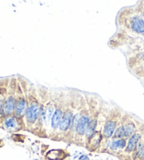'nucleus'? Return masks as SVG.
<instances>
[{"instance_id":"1","label":"nucleus","mask_w":144,"mask_h":160,"mask_svg":"<svg viewBox=\"0 0 144 160\" xmlns=\"http://www.w3.org/2000/svg\"><path fill=\"white\" fill-rule=\"evenodd\" d=\"M40 114L41 107L40 103L37 100H30L25 115L27 122L30 124L35 123L37 121Z\"/></svg>"},{"instance_id":"2","label":"nucleus","mask_w":144,"mask_h":160,"mask_svg":"<svg viewBox=\"0 0 144 160\" xmlns=\"http://www.w3.org/2000/svg\"><path fill=\"white\" fill-rule=\"evenodd\" d=\"M73 113L71 110H66L65 112L63 114L61 122L59 126V130L62 132L67 131L70 129L72 121L73 119Z\"/></svg>"},{"instance_id":"3","label":"nucleus","mask_w":144,"mask_h":160,"mask_svg":"<svg viewBox=\"0 0 144 160\" xmlns=\"http://www.w3.org/2000/svg\"><path fill=\"white\" fill-rule=\"evenodd\" d=\"M90 118L88 115H82L81 117H79L76 128V133L77 136H83L86 134Z\"/></svg>"},{"instance_id":"4","label":"nucleus","mask_w":144,"mask_h":160,"mask_svg":"<svg viewBox=\"0 0 144 160\" xmlns=\"http://www.w3.org/2000/svg\"><path fill=\"white\" fill-rule=\"evenodd\" d=\"M16 106V99L13 95L8 96L4 102L3 114L6 116L10 115L15 112Z\"/></svg>"},{"instance_id":"5","label":"nucleus","mask_w":144,"mask_h":160,"mask_svg":"<svg viewBox=\"0 0 144 160\" xmlns=\"http://www.w3.org/2000/svg\"><path fill=\"white\" fill-rule=\"evenodd\" d=\"M130 27L132 30L137 33L144 32V21L138 16H134L129 20Z\"/></svg>"},{"instance_id":"6","label":"nucleus","mask_w":144,"mask_h":160,"mask_svg":"<svg viewBox=\"0 0 144 160\" xmlns=\"http://www.w3.org/2000/svg\"><path fill=\"white\" fill-rule=\"evenodd\" d=\"M27 102L23 97H21L16 100V106L15 109V116L18 118L23 117L26 115L27 109Z\"/></svg>"},{"instance_id":"7","label":"nucleus","mask_w":144,"mask_h":160,"mask_svg":"<svg viewBox=\"0 0 144 160\" xmlns=\"http://www.w3.org/2000/svg\"><path fill=\"white\" fill-rule=\"evenodd\" d=\"M141 134L140 133H135L134 134H133L129 138L128 142H127V145L126 146L125 151L127 152H132L134 151L137 147L138 142L141 140Z\"/></svg>"},{"instance_id":"8","label":"nucleus","mask_w":144,"mask_h":160,"mask_svg":"<svg viewBox=\"0 0 144 160\" xmlns=\"http://www.w3.org/2000/svg\"><path fill=\"white\" fill-rule=\"evenodd\" d=\"M63 116V110L60 108L56 109V111L54 112V114L52 115L51 126V128L54 129V130H56V129H57L59 127L60 123L61 122Z\"/></svg>"},{"instance_id":"9","label":"nucleus","mask_w":144,"mask_h":160,"mask_svg":"<svg viewBox=\"0 0 144 160\" xmlns=\"http://www.w3.org/2000/svg\"><path fill=\"white\" fill-rule=\"evenodd\" d=\"M116 122L113 120H109L106 123L103 128V135L106 138H109L111 137L115 133V130L116 128Z\"/></svg>"},{"instance_id":"10","label":"nucleus","mask_w":144,"mask_h":160,"mask_svg":"<svg viewBox=\"0 0 144 160\" xmlns=\"http://www.w3.org/2000/svg\"><path fill=\"white\" fill-rule=\"evenodd\" d=\"M96 126V120L94 119L92 121H90L89 124V126L87 128V132H86V136H87L89 139L93 136V135L95 133V129Z\"/></svg>"},{"instance_id":"11","label":"nucleus","mask_w":144,"mask_h":160,"mask_svg":"<svg viewBox=\"0 0 144 160\" xmlns=\"http://www.w3.org/2000/svg\"><path fill=\"white\" fill-rule=\"evenodd\" d=\"M126 146V141L123 138L118 139L113 142L112 149L113 150H118V149H122Z\"/></svg>"},{"instance_id":"12","label":"nucleus","mask_w":144,"mask_h":160,"mask_svg":"<svg viewBox=\"0 0 144 160\" xmlns=\"http://www.w3.org/2000/svg\"><path fill=\"white\" fill-rule=\"evenodd\" d=\"M4 125L7 128H11V129L16 128V127H17V121H16L15 118L9 117L5 121Z\"/></svg>"},{"instance_id":"13","label":"nucleus","mask_w":144,"mask_h":160,"mask_svg":"<svg viewBox=\"0 0 144 160\" xmlns=\"http://www.w3.org/2000/svg\"><path fill=\"white\" fill-rule=\"evenodd\" d=\"M136 156H137V158L138 160H144V145L139 150L137 151Z\"/></svg>"},{"instance_id":"14","label":"nucleus","mask_w":144,"mask_h":160,"mask_svg":"<svg viewBox=\"0 0 144 160\" xmlns=\"http://www.w3.org/2000/svg\"><path fill=\"white\" fill-rule=\"evenodd\" d=\"M3 106H4L3 98H2L1 96H0V117H1L2 114H3Z\"/></svg>"},{"instance_id":"15","label":"nucleus","mask_w":144,"mask_h":160,"mask_svg":"<svg viewBox=\"0 0 144 160\" xmlns=\"http://www.w3.org/2000/svg\"><path fill=\"white\" fill-rule=\"evenodd\" d=\"M143 17H144V12H143Z\"/></svg>"}]
</instances>
